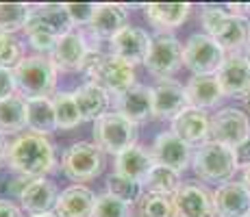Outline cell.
Here are the masks:
<instances>
[{
    "label": "cell",
    "instance_id": "cell-1",
    "mask_svg": "<svg viewBox=\"0 0 250 217\" xmlns=\"http://www.w3.org/2000/svg\"><path fill=\"white\" fill-rule=\"evenodd\" d=\"M55 146L42 135L24 133L7 148V165L28 180L44 178L55 170Z\"/></svg>",
    "mask_w": 250,
    "mask_h": 217
},
{
    "label": "cell",
    "instance_id": "cell-2",
    "mask_svg": "<svg viewBox=\"0 0 250 217\" xmlns=\"http://www.w3.org/2000/svg\"><path fill=\"white\" fill-rule=\"evenodd\" d=\"M24 31H26L28 43L37 52H52L57 39L72 31L65 4H42L33 9Z\"/></svg>",
    "mask_w": 250,
    "mask_h": 217
},
{
    "label": "cell",
    "instance_id": "cell-3",
    "mask_svg": "<svg viewBox=\"0 0 250 217\" xmlns=\"http://www.w3.org/2000/svg\"><path fill=\"white\" fill-rule=\"evenodd\" d=\"M207 35L224 52L237 55L250 41V20L239 13H227L222 7H207L200 16Z\"/></svg>",
    "mask_w": 250,
    "mask_h": 217
},
{
    "label": "cell",
    "instance_id": "cell-4",
    "mask_svg": "<svg viewBox=\"0 0 250 217\" xmlns=\"http://www.w3.org/2000/svg\"><path fill=\"white\" fill-rule=\"evenodd\" d=\"M87 74L89 83L107 91L109 96L118 98L124 91H128L135 85V70L133 65L120 61L113 55H100V52H89L83 63V70Z\"/></svg>",
    "mask_w": 250,
    "mask_h": 217
},
{
    "label": "cell",
    "instance_id": "cell-5",
    "mask_svg": "<svg viewBox=\"0 0 250 217\" xmlns=\"http://www.w3.org/2000/svg\"><path fill=\"white\" fill-rule=\"evenodd\" d=\"M13 79H16L18 96H22L24 100L48 98L57 85V67L46 55L24 57L13 67Z\"/></svg>",
    "mask_w": 250,
    "mask_h": 217
},
{
    "label": "cell",
    "instance_id": "cell-6",
    "mask_svg": "<svg viewBox=\"0 0 250 217\" xmlns=\"http://www.w3.org/2000/svg\"><path fill=\"white\" fill-rule=\"evenodd\" d=\"M191 167H194L196 176L209 185H227L235 176V172L239 170L237 161H235V152L222 143L211 141V139L200 143V148L194 152Z\"/></svg>",
    "mask_w": 250,
    "mask_h": 217
},
{
    "label": "cell",
    "instance_id": "cell-7",
    "mask_svg": "<svg viewBox=\"0 0 250 217\" xmlns=\"http://www.w3.org/2000/svg\"><path fill=\"white\" fill-rule=\"evenodd\" d=\"M94 141L103 152L109 154H122L128 148L137 146L139 130L137 124L128 122L120 113H104L100 119L94 122Z\"/></svg>",
    "mask_w": 250,
    "mask_h": 217
},
{
    "label": "cell",
    "instance_id": "cell-8",
    "mask_svg": "<svg viewBox=\"0 0 250 217\" xmlns=\"http://www.w3.org/2000/svg\"><path fill=\"white\" fill-rule=\"evenodd\" d=\"M61 170L74 182H87L104 172V152L96 143L76 141L63 152Z\"/></svg>",
    "mask_w": 250,
    "mask_h": 217
},
{
    "label": "cell",
    "instance_id": "cell-9",
    "mask_svg": "<svg viewBox=\"0 0 250 217\" xmlns=\"http://www.w3.org/2000/svg\"><path fill=\"white\" fill-rule=\"evenodd\" d=\"M227 59V52L209 35H191L183 46V65L194 76H215Z\"/></svg>",
    "mask_w": 250,
    "mask_h": 217
},
{
    "label": "cell",
    "instance_id": "cell-10",
    "mask_svg": "<svg viewBox=\"0 0 250 217\" xmlns=\"http://www.w3.org/2000/svg\"><path fill=\"white\" fill-rule=\"evenodd\" d=\"M209 137L211 141L222 143V146L235 148L250 139V119L244 111L235 107H224L211 118L209 124Z\"/></svg>",
    "mask_w": 250,
    "mask_h": 217
},
{
    "label": "cell",
    "instance_id": "cell-11",
    "mask_svg": "<svg viewBox=\"0 0 250 217\" xmlns=\"http://www.w3.org/2000/svg\"><path fill=\"white\" fill-rule=\"evenodd\" d=\"M144 65L148 67L150 74H155L157 79L166 80L172 74L181 70L183 65V46L174 35H166L159 33L157 37H152V46L148 52Z\"/></svg>",
    "mask_w": 250,
    "mask_h": 217
},
{
    "label": "cell",
    "instance_id": "cell-12",
    "mask_svg": "<svg viewBox=\"0 0 250 217\" xmlns=\"http://www.w3.org/2000/svg\"><path fill=\"white\" fill-rule=\"evenodd\" d=\"M109 46H111V55L118 57L120 61L137 65L146 61L152 46V37L139 26H126L109 41Z\"/></svg>",
    "mask_w": 250,
    "mask_h": 217
},
{
    "label": "cell",
    "instance_id": "cell-13",
    "mask_svg": "<svg viewBox=\"0 0 250 217\" xmlns=\"http://www.w3.org/2000/svg\"><path fill=\"white\" fill-rule=\"evenodd\" d=\"M176 217H218L213 194L200 187L198 182H181L174 194Z\"/></svg>",
    "mask_w": 250,
    "mask_h": 217
},
{
    "label": "cell",
    "instance_id": "cell-14",
    "mask_svg": "<svg viewBox=\"0 0 250 217\" xmlns=\"http://www.w3.org/2000/svg\"><path fill=\"white\" fill-rule=\"evenodd\" d=\"M185 109H189V102H187L185 87L181 83L166 79L152 87V118L174 119Z\"/></svg>",
    "mask_w": 250,
    "mask_h": 217
},
{
    "label": "cell",
    "instance_id": "cell-15",
    "mask_svg": "<svg viewBox=\"0 0 250 217\" xmlns=\"http://www.w3.org/2000/svg\"><path fill=\"white\" fill-rule=\"evenodd\" d=\"M150 152L155 165H163L167 170H174L176 174L187 170V165L191 163V148L181 141L174 133H161L152 143Z\"/></svg>",
    "mask_w": 250,
    "mask_h": 217
},
{
    "label": "cell",
    "instance_id": "cell-16",
    "mask_svg": "<svg viewBox=\"0 0 250 217\" xmlns=\"http://www.w3.org/2000/svg\"><path fill=\"white\" fill-rule=\"evenodd\" d=\"M215 79H218L220 87H222L224 96H229V98H244L250 89V65L246 57L229 55L224 59V63L220 65Z\"/></svg>",
    "mask_w": 250,
    "mask_h": 217
},
{
    "label": "cell",
    "instance_id": "cell-17",
    "mask_svg": "<svg viewBox=\"0 0 250 217\" xmlns=\"http://www.w3.org/2000/svg\"><path fill=\"white\" fill-rule=\"evenodd\" d=\"M89 48L87 41L81 33L70 31L68 35L59 37L55 43V50L50 52V59L55 63L57 70H63V72H76V70H83V63L89 55Z\"/></svg>",
    "mask_w": 250,
    "mask_h": 217
},
{
    "label": "cell",
    "instance_id": "cell-18",
    "mask_svg": "<svg viewBox=\"0 0 250 217\" xmlns=\"http://www.w3.org/2000/svg\"><path fill=\"white\" fill-rule=\"evenodd\" d=\"M115 113L133 124L148 122L152 118V87L133 85L128 91L115 98Z\"/></svg>",
    "mask_w": 250,
    "mask_h": 217
},
{
    "label": "cell",
    "instance_id": "cell-19",
    "mask_svg": "<svg viewBox=\"0 0 250 217\" xmlns=\"http://www.w3.org/2000/svg\"><path fill=\"white\" fill-rule=\"evenodd\" d=\"M57 191L55 182H50L48 178H35V180H28L20 191V202L22 209L28 211L31 215H44L52 213L57 204Z\"/></svg>",
    "mask_w": 250,
    "mask_h": 217
},
{
    "label": "cell",
    "instance_id": "cell-20",
    "mask_svg": "<svg viewBox=\"0 0 250 217\" xmlns=\"http://www.w3.org/2000/svg\"><path fill=\"white\" fill-rule=\"evenodd\" d=\"M218 217H250V191L242 182H227L213 194Z\"/></svg>",
    "mask_w": 250,
    "mask_h": 217
},
{
    "label": "cell",
    "instance_id": "cell-21",
    "mask_svg": "<svg viewBox=\"0 0 250 217\" xmlns=\"http://www.w3.org/2000/svg\"><path fill=\"white\" fill-rule=\"evenodd\" d=\"M96 196L83 185H72L63 189L57 197L55 215L57 217H94Z\"/></svg>",
    "mask_w": 250,
    "mask_h": 217
},
{
    "label": "cell",
    "instance_id": "cell-22",
    "mask_svg": "<svg viewBox=\"0 0 250 217\" xmlns=\"http://www.w3.org/2000/svg\"><path fill=\"white\" fill-rule=\"evenodd\" d=\"M209 124H211V119L207 118L205 111L189 107L172 119V133L181 141H185L187 146L205 143L207 137H209Z\"/></svg>",
    "mask_w": 250,
    "mask_h": 217
},
{
    "label": "cell",
    "instance_id": "cell-23",
    "mask_svg": "<svg viewBox=\"0 0 250 217\" xmlns=\"http://www.w3.org/2000/svg\"><path fill=\"white\" fill-rule=\"evenodd\" d=\"M122 28H126V11L120 4H96V13L89 24V31L96 39L111 41Z\"/></svg>",
    "mask_w": 250,
    "mask_h": 217
},
{
    "label": "cell",
    "instance_id": "cell-24",
    "mask_svg": "<svg viewBox=\"0 0 250 217\" xmlns=\"http://www.w3.org/2000/svg\"><path fill=\"white\" fill-rule=\"evenodd\" d=\"M152 167H155L152 152H148L144 146H133L115 157V174H120L124 178H131L135 182L146 180Z\"/></svg>",
    "mask_w": 250,
    "mask_h": 217
},
{
    "label": "cell",
    "instance_id": "cell-25",
    "mask_svg": "<svg viewBox=\"0 0 250 217\" xmlns=\"http://www.w3.org/2000/svg\"><path fill=\"white\" fill-rule=\"evenodd\" d=\"M189 9L187 2H152L144 7V16L157 31H174L187 20Z\"/></svg>",
    "mask_w": 250,
    "mask_h": 217
},
{
    "label": "cell",
    "instance_id": "cell-26",
    "mask_svg": "<svg viewBox=\"0 0 250 217\" xmlns=\"http://www.w3.org/2000/svg\"><path fill=\"white\" fill-rule=\"evenodd\" d=\"M187 102L191 109H213L224 98L222 87H220L215 76H191L185 87Z\"/></svg>",
    "mask_w": 250,
    "mask_h": 217
},
{
    "label": "cell",
    "instance_id": "cell-27",
    "mask_svg": "<svg viewBox=\"0 0 250 217\" xmlns=\"http://www.w3.org/2000/svg\"><path fill=\"white\" fill-rule=\"evenodd\" d=\"M74 100H76V107H79L83 122H96V119H100L109 107V94L91 83L81 85L74 91Z\"/></svg>",
    "mask_w": 250,
    "mask_h": 217
},
{
    "label": "cell",
    "instance_id": "cell-28",
    "mask_svg": "<svg viewBox=\"0 0 250 217\" xmlns=\"http://www.w3.org/2000/svg\"><path fill=\"white\" fill-rule=\"evenodd\" d=\"M26 128L28 133L48 137L57 130L55 109H52V98H35L26 100Z\"/></svg>",
    "mask_w": 250,
    "mask_h": 217
},
{
    "label": "cell",
    "instance_id": "cell-29",
    "mask_svg": "<svg viewBox=\"0 0 250 217\" xmlns=\"http://www.w3.org/2000/svg\"><path fill=\"white\" fill-rule=\"evenodd\" d=\"M26 128V100L13 94L0 100V135H18Z\"/></svg>",
    "mask_w": 250,
    "mask_h": 217
},
{
    "label": "cell",
    "instance_id": "cell-30",
    "mask_svg": "<svg viewBox=\"0 0 250 217\" xmlns=\"http://www.w3.org/2000/svg\"><path fill=\"white\" fill-rule=\"evenodd\" d=\"M137 211L139 217H176L174 196L146 191L137 200Z\"/></svg>",
    "mask_w": 250,
    "mask_h": 217
},
{
    "label": "cell",
    "instance_id": "cell-31",
    "mask_svg": "<svg viewBox=\"0 0 250 217\" xmlns=\"http://www.w3.org/2000/svg\"><path fill=\"white\" fill-rule=\"evenodd\" d=\"M52 109H55V119H57V128L61 130H72L76 128L83 119H81L79 107H76L74 94L61 91L52 98Z\"/></svg>",
    "mask_w": 250,
    "mask_h": 217
},
{
    "label": "cell",
    "instance_id": "cell-32",
    "mask_svg": "<svg viewBox=\"0 0 250 217\" xmlns=\"http://www.w3.org/2000/svg\"><path fill=\"white\" fill-rule=\"evenodd\" d=\"M33 7L24 2H0V33L13 35L26 26Z\"/></svg>",
    "mask_w": 250,
    "mask_h": 217
},
{
    "label": "cell",
    "instance_id": "cell-33",
    "mask_svg": "<svg viewBox=\"0 0 250 217\" xmlns=\"http://www.w3.org/2000/svg\"><path fill=\"white\" fill-rule=\"evenodd\" d=\"M148 191L152 194H166V196H174L181 187V180H179V174L174 170H167L163 165H155L148 174V178L144 180Z\"/></svg>",
    "mask_w": 250,
    "mask_h": 217
},
{
    "label": "cell",
    "instance_id": "cell-34",
    "mask_svg": "<svg viewBox=\"0 0 250 217\" xmlns=\"http://www.w3.org/2000/svg\"><path fill=\"white\" fill-rule=\"evenodd\" d=\"M107 194L122 200L124 204L131 206L133 202H137L142 197V182H135L131 178H124L120 174H113L107 180Z\"/></svg>",
    "mask_w": 250,
    "mask_h": 217
},
{
    "label": "cell",
    "instance_id": "cell-35",
    "mask_svg": "<svg viewBox=\"0 0 250 217\" xmlns=\"http://www.w3.org/2000/svg\"><path fill=\"white\" fill-rule=\"evenodd\" d=\"M22 59H24V50L20 39H16L13 35H7V33H0V67L13 70Z\"/></svg>",
    "mask_w": 250,
    "mask_h": 217
},
{
    "label": "cell",
    "instance_id": "cell-36",
    "mask_svg": "<svg viewBox=\"0 0 250 217\" xmlns=\"http://www.w3.org/2000/svg\"><path fill=\"white\" fill-rule=\"evenodd\" d=\"M94 217H131V209L122 200H118V197L103 194L96 197Z\"/></svg>",
    "mask_w": 250,
    "mask_h": 217
},
{
    "label": "cell",
    "instance_id": "cell-37",
    "mask_svg": "<svg viewBox=\"0 0 250 217\" xmlns=\"http://www.w3.org/2000/svg\"><path fill=\"white\" fill-rule=\"evenodd\" d=\"M65 11H68L72 26H74V24L89 26L91 18H94V13H96V4H91V2H70V4H65Z\"/></svg>",
    "mask_w": 250,
    "mask_h": 217
},
{
    "label": "cell",
    "instance_id": "cell-38",
    "mask_svg": "<svg viewBox=\"0 0 250 217\" xmlns=\"http://www.w3.org/2000/svg\"><path fill=\"white\" fill-rule=\"evenodd\" d=\"M16 94V79H13V70L9 67H0V100L9 98Z\"/></svg>",
    "mask_w": 250,
    "mask_h": 217
},
{
    "label": "cell",
    "instance_id": "cell-39",
    "mask_svg": "<svg viewBox=\"0 0 250 217\" xmlns=\"http://www.w3.org/2000/svg\"><path fill=\"white\" fill-rule=\"evenodd\" d=\"M233 152H235V161H237L239 167H248L250 165V139H246L244 143H239Z\"/></svg>",
    "mask_w": 250,
    "mask_h": 217
},
{
    "label": "cell",
    "instance_id": "cell-40",
    "mask_svg": "<svg viewBox=\"0 0 250 217\" xmlns=\"http://www.w3.org/2000/svg\"><path fill=\"white\" fill-rule=\"evenodd\" d=\"M0 217H22V211L11 200H0Z\"/></svg>",
    "mask_w": 250,
    "mask_h": 217
},
{
    "label": "cell",
    "instance_id": "cell-41",
    "mask_svg": "<svg viewBox=\"0 0 250 217\" xmlns=\"http://www.w3.org/2000/svg\"><path fill=\"white\" fill-rule=\"evenodd\" d=\"M7 148H9V146L2 141V137H0V170L7 165Z\"/></svg>",
    "mask_w": 250,
    "mask_h": 217
},
{
    "label": "cell",
    "instance_id": "cell-42",
    "mask_svg": "<svg viewBox=\"0 0 250 217\" xmlns=\"http://www.w3.org/2000/svg\"><path fill=\"white\" fill-rule=\"evenodd\" d=\"M242 185L250 191V165H248V167H244V172H242Z\"/></svg>",
    "mask_w": 250,
    "mask_h": 217
},
{
    "label": "cell",
    "instance_id": "cell-43",
    "mask_svg": "<svg viewBox=\"0 0 250 217\" xmlns=\"http://www.w3.org/2000/svg\"><path fill=\"white\" fill-rule=\"evenodd\" d=\"M244 104H246V109L250 111V89H248V94L244 96Z\"/></svg>",
    "mask_w": 250,
    "mask_h": 217
},
{
    "label": "cell",
    "instance_id": "cell-44",
    "mask_svg": "<svg viewBox=\"0 0 250 217\" xmlns=\"http://www.w3.org/2000/svg\"><path fill=\"white\" fill-rule=\"evenodd\" d=\"M31 217H57V215H55V211H52V213H44V215H31Z\"/></svg>",
    "mask_w": 250,
    "mask_h": 217
},
{
    "label": "cell",
    "instance_id": "cell-45",
    "mask_svg": "<svg viewBox=\"0 0 250 217\" xmlns=\"http://www.w3.org/2000/svg\"><path fill=\"white\" fill-rule=\"evenodd\" d=\"M244 57H246V61H248V65H250V46L246 48V55H244Z\"/></svg>",
    "mask_w": 250,
    "mask_h": 217
}]
</instances>
